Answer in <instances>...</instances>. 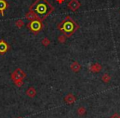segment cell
Wrapping results in <instances>:
<instances>
[{
	"label": "cell",
	"mask_w": 120,
	"mask_h": 118,
	"mask_svg": "<svg viewBox=\"0 0 120 118\" xmlns=\"http://www.w3.org/2000/svg\"><path fill=\"white\" fill-rule=\"evenodd\" d=\"M101 79H102V81H103L104 83H109V82H110L111 78H110V76L108 74V73H105V74H103V76L101 77Z\"/></svg>",
	"instance_id": "13"
},
{
	"label": "cell",
	"mask_w": 120,
	"mask_h": 118,
	"mask_svg": "<svg viewBox=\"0 0 120 118\" xmlns=\"http://www.w3.org/2000/svg\"><path fill=\"white\" fill-rule=\"evenodd\" d=\"M41 44L43 45H45V46H49L50 45V41L48 38H44L41 41Z\"/></svg>",
	"instance_id": "16"
},
{
	"label": "cell",
	"mask_w": 120,
	"mask_h": 118,
	"mask_svg": "<svg viewBox=\"0 0 120 118\" xmlns=\"http://www.w3.org/2000/svg\"><path fill=\"white\" fill-rule=\"evenodd\" d=\"M43 23L40 20H34L31 21L29 24H27V28L30 29L32 32L37 35L40 31L43 29Z\"/></svg>",
	"instance_id": "3"
},
{
	"label": "cell",
	"mask_w": 120,
	"mask_h": 118,
	"mask_svg": "<svg viewBox=\"0 0 120 118\" xmlns=\"http://www.w3.org/2000/svg\"><path fill=\"white\" fill-rule=\"evenodd\" d=\"M86 112V111L84 106H80V107L77 109V114H78L79 116H83Z\"/></svg>",
	"instance_id": "14"
},
{
	"label": "cell",
	"mask_w": 120,
	"mask_h": 118,
	"mask_svg": "<svg viewBox=\"0 0 120 118\" xmlns=\"http://www.w3.org/2000/svg\"><path fill=\"white\" fill-rule=\"evenodd\" d=\"M9 45L4 40H0V55H4L8 50Z\"/></svg>",
	"instance_id": "6"
},
{
	"label": "cell",
	"mask_w": 120,
	"mask_h": 118,
	"mask_svg": "<svg viewBox=\"0 0 120 118\" xmlns=\"http://www.w3.org/2000/svg\"><path fill=\"white\" fill-rule=\"evenodd\" d=\"M26 77V74L25 73V72L21 69H17L14 72H12L11 74V78L12 81H17V80L20 79H24Z\"/></svg>",
	"instance_id": "4"
},
{
	"label": "cell",
	"mask_w": 120,
	"mask_h": 118,
	"mask_svg": "<svg viewBox=\"0 0 120 118\" xmlns=\"http://www.w3.org/2000/svg\"><path fill=\"white\" fill-rule=\"evenodd\" d=\"M14 84L17 87H22L23 85V79H20V80H17V81H14L13 82Z\"/></svg>",
	"instance_id": "18"
},
{
	"label": "cell",
	"mask_w": 120,
	"mask_h": 118,
	"mask_svg": "<svg viewBox=\"0 0 120 118\" xmlns=\"http://www.w3.org/2000/svg\"><path fill=\"white\" fill-rule=\"evenodd\" d=\"M64 101H65L68 104H73L76 102V97L74 96L72 93H68V94L64 98Z\"/></svg>",
	"instance_id": "9"
},
{
	"label": "cell",
	"mask_w": 120,
	"mask_h": 118,
	"mask_svg": "<svg viewBox=\"0 0 120 118\" xmlns=\"http://www.w3.org/2000/svg\"><path fill=\"white\" fill-rule=\"evenodd\" d=\"M58 41H59L60 43H64V42L66 41V40H67V37H66V36H64V34H63L62 36L58 37Z\"/></svg>",
	"instance_id": "17"
},
{
	"label": "cell",
	"mask_w": 120,
	"mask_h": 118,
	"mask_svg": "<svg viewBox=\"0 0 120 118\" xmlns=\"http://www.w3.org/2000/svg\"><path fill=\"white\" fill-rule=\"evenodd\" d=\"M68 7L72 12H76L77 10H78L81 7V3L78 0H70L68 4Z\"/></svg>",
	"instance_id": "5"
},
{
	"label": "cell",
	"mask_w": 120,
	"mask_h": 118,
	"mask_svg": "<svg viewBox=\"0 0 120 118\" xmlns=\"http://www.w3.org/2000/svg\"><path fill=\"white\" fill-rule=\"evenodd\" d=\"M25 17L27 20L30 21V22H31V21H34V20H39L37 15L34 12H32V11H29L28 12H26Z\"/></svg>",
	"instance_id": "8"
},
{
	"label": "cell",
	"mask_w": 120,
	"mask_h": 118,
	"mask_svg": "<svg viewBox=\"0 0 120 118\" xmlns=\"http://www.w3.org/2000/svg\"><path fill=\"white\" fill-rule=\"evenodd\" d=\"M29 11L34 12L39 20L43 21L54 11V8L48 0H35V2L30 5Z\"/></svg>",
	"instance_id": "1"
},
{
	"label": "cell",
	"mask_w": 120,
	"mask_h": 118,
	"mask_svg": "<svg viewBox=\"0 0 120 118\" xmlns=\"http://www.w3.org/2000/svg\"><path fill=\"white\" fill-rule=\"evenodd\" d=\"M26 94L28 97H30V98H34V97L36 96V90L33 87H30L26 92Z\"/></svg>",
	"instance_id": "11"
},
{
	"label": "cell",
	"mask_w": 120,
	"mask_h": 118,
	"mask_svg": "<svg viewBox=\"0 0 120 118\" xmlns=\"http://www.w3.org/2000/svg\"><path fill=\"white\" fill-rule=\"evenodd\" d=\"M8 8V4L7 3L6 0H0V13L2 16H4V11Z\"/></svg>",
	"instance_id": "7"
},
{
	"label": "cell",
	"mask_w": 120,
	"mask_h": 118,
	"mask_svg": "<svg viewBox=\"0 0 120 118\" xmlns=\"http://www.w3.org/2000/svg\"><path fill=\"white\" fill-rule=\"evenodd\" d=\"M15 24H16V26H17L18 28H22V27L24 26V22H23V20H22V19H19V20H17V21H16V22H15Z\"/></svg>",
	"instance_id": "15"
},
{
	"label": "cell",
	"mask_w": 120,
	"mask_h": 118,
	"mask_svg": "<svg viewBox=\"0 0 120 118\" xmlns=\"http://www.w3.org/2000/svg\"><path fill=\"white\" fill-rule=\"evenodd\" d=\"M81 68H82V67H81V65L78 63V62L75 61L71 65V69H72L73 72H76V73H77V72L81 69Z\"/></svg>",
	"instance_id": "12"
},
{
	"label": "cell",
	"mask_w": 120,
	"mask_h": 118,
	"mask_svg": "<svg viewBox=\"0 0 120 118\" xmlns=\"http://www.w3.org/2000/svg\"><path fill=\"white\" fill-rule=\"evenodd\" d=\"M56 2L58 3V4H62L65 2V0H56Z\"/></svg>",
	"instance_id": "19"
},
{
	"label": "cell",
	"mask_w": 120,
	"mask_h": 118,
	"mask_svg": "<svg viewBox=\"0 0 120 118\" xmlns=\"http://www.w3.org/2000/svg\"><path fill=\"white\" fill-rule=\"evenodd\" d=\"M101 69H102V66L99 63L94 64L90 68V70L91 72H93V73H99L100 71H101Z\"/></svg>",
	"instance_id": "10"
},
{
	"label": "cell",
	"mask_w": 120,
	"mask_h": 118,
	"mask_svg": "<svg viewBox=\"0 0 120 118\" xmlns=\"http://www.w3.org/2000/svg\"><path fill=\"white\" fill-rule=\"evenodd\" d=\"M110 118H120V116L118 114H114V115H113Z\"/></svg>",
	"instance_id": "20"
},
{
	"label": "cell",
	"mask_w": 120,
	"mask_h": 118,
	"mask_svg": "<svg viewBox=\"0 0 120 118\" xmlns=\"http://www.w3.org/2000/svg\"><path fill=\"white\" fill-rule=\"evenodd\" d=\"M79 25L70 17L67 16L65 19L57 25V28L67 37H71L79 29Z\"/></svg>",
	"instance_id": "2"
}]
</instances>
